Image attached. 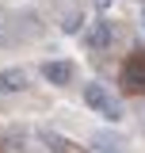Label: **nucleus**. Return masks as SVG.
Listing matches in <instances>:
<instances>
[{
    "instance_id": "obj_1",
    "label": "nucleus",
    "mask_w": 145,
    "mask_h": 153,
    "mask_svg": "<svg viewBox=\"0 0 145 153\" xmlns=\"http://www.w3.org/2000/svg\"><path fill=\"white\" fill-rule=\"evenodd\" d=\"M84 103H88L92 111H99L103 119H111V123H118L122 119V107H118V100L103 88V84H95V80H88L84 84Z\"/></svg>"
},
{
    "instance_id": "obj_2",
    "label": "nucleus",
    "mask_w": 145,
    "mask_h": 153,
    "mask_svg": "<svg viewBox=\"0 0 145 153\" xmlns=\"http://www.w3.org/2000/svg\"><path fill=\"white\" fill-rule=\"evenodd\" d=\"M84 42H88L92 50H107L111 42H115V27H111V23H103V19H99V23H92L88 31H84Z\"/></svg>"
},
{
    "instance_id": "obj_3",
    "label": "nucleus",
    "mask_w": 145,
    "mask_h": 153,
    "mask_svg": "<svg viewBox=\"0 0 145 153\" xmlns=\"http://www.w3.org/2000/svg\"><path fill=\"white\" fill-rule=\"evenodd\" d=\"M92 146L99 153H126V138H118V134H111V130H95L92 134Z\"/></svg>"
},
{
    "instance_id": "obj_4",
    "label": "nucleus",
    "mask_w": 145,
    "mask_h": 153,
    "mask_svg": "<svg viewBox=\"0 0 145 153\" xmlns=\"http://www.w3.org/2000/svg\"><path fill=\"white\" fill-rule=\"evenodd\" d=\"M42 76H46L50 84H69L72 80V65L69 61H46V65H42Z\"/></svg>"
},
{
    "instance_id": "obj_5",
    "label": "nucleus",
    "mask_w": 145,
    "mask_h": 153,
    "mask_svg": "<svg viewBox=\"0 0 145 153\" xmlns=\"http://www.w3.org/2000/svg\"><path fill=\"white\" fill-rule=\"evenodd\" d=\"M27 84H31L27 69H4V73H0V88H4V92H23Z\"/></svg>"
},
{
    "instance_id": "obj_6",
    "label": "nucleus",
    "mask_w": 145,
    "mask_h": 153,
    "mask_svg": "<svg viewBox=\"0 0 145 153\" xmlns=\"http://www.w3.org/2000/svg\"><path fill=\"white\" fill-rule=\"evenodd\" d=\"M126 84H130V88H141V84H145V73H141V57H130V65H126Z\"/></svg>"
},
{
    "instance_id": "obj_7",
    "label": "nucleus",
    "mask_w": 145,
    "mask_h": 153,
    "mask_svg": "<svg viewBox=\"0 0 145 153\" xmlns=\"http://www.w3.org/2000/svg\"><path fill=\"white\" fill-rule=\"evenodd\" d=\"M42 142H46L50 149H57V153H72V146L61 138V134H54V130H42Z\"/></svg>"
},
{
    "instance_id": "obj_8",
    "label": "nucleus",
    "mask_w": 145,
    "mask_h": 153,
    "mask_svg": "<svg viewBox=\"0 0 145 153\" xmlns=\"http://www.w3.org/2000/svg\"><path fill=\"white\" fill-rule=\"evenodd\" d=\"M111 4H115V0H95V8H99V12H107Z\"/></svg>"
},
{
    "instance_id": "obj_9",
    "label": "nucleus",
    "mask_w": 145,
    "mask_h": 153,
    "mask_svg": "<svg viewBox=\"0 0 145 153\" xmlns=\"http://www.w3.org/2000/svg\"><path fill=\"white\" fill-rule=\"evenodd\" d=\"M141 27H145V4H141Z\"/></svg>"
}]
</instances>
